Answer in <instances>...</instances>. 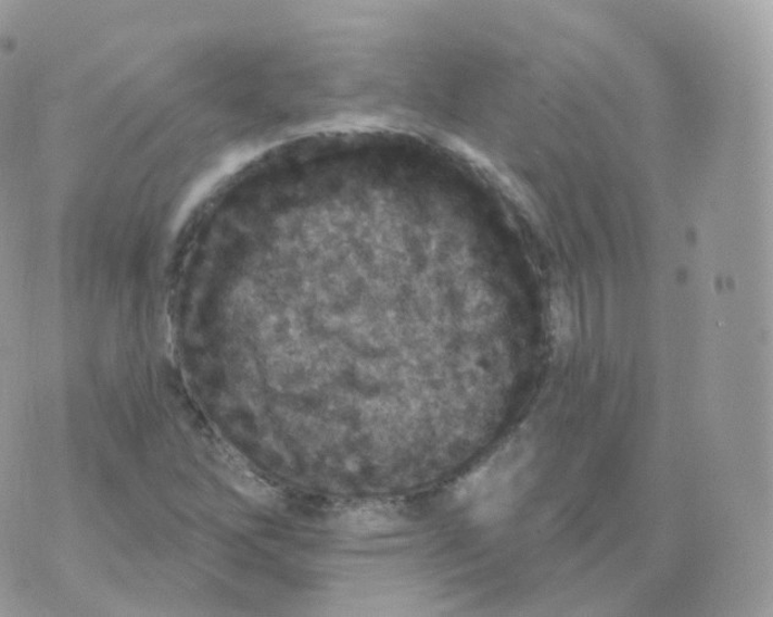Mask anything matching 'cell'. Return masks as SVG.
Listing matches in <instances>:
<instances>
[{
	"label": "cell",
	"instance_id": "6da1fadb",
	"mask_svg": "<svg viewBox=\"0 0 773 617\" xmlns=\"http://www.w3.org/2000/svg\"><path fill=\"white\" fill-rule=\"evenodd\" d=\"M219 465L220 474L239 493L265 504L276 499V490L246 466V463L236 453L225 452L219 459Z\"/></svg>",
	"mask_w": 773,
	"mask_h": 617
}]
</instances>
